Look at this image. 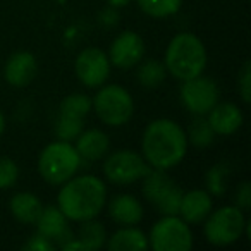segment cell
Wrapping results in <instances>:
<instances>
[{
    "label": "cell",
    "mask_w": 251,
    "mask_h": 251,
    "mask_svg": "<svg viewBox=\"0 0 251 251\" xmlns=\"http://www.w3.org/2000/svg\"><path fill=\"white\" fill-rule=\"evenodd\" d=\"M186 131L171 119H157L147 126L141 140V151L147 164L167 171L182 162L188 151Z\"/></svg>",
    "instance_id": "6da1fadb"
},
{
    "label": "cell",
    "mask_w": 251,
    "mask_h": 251,
    "mask_svg": "<svg viewBox=\"0 0 251 251\" xmlns=\"http://www.w3.org/2000/svg\"><path fill=\"white\" fill-rule=\"evenodd\" d=\"M57 203L67 220L83 222L88 219H95L103 210L107 201V188L103 181L97 176H79L71 177L64 184H60Z\"/></svg>",
    "instance_id": "7a4b0ae2"
},
{
    "label": "cell",
    "mask_w": 251,
    "mask_h": 251,
    "mask_svg": "<svg viewBox=\"0 0 251 251\" xmlns=\"http://www.w3.org/2000/svg\"><path fill=\"white\" fill-rule=\"evenodd\" d=\"M167 73L181 81L203 74L206 67V49L193 33H179L171 40L165 50Z\"/></svg>",
    "instance_id": "3957f363"
},
{
    "label": "cell",
    "mask_w": 251,
    "mask_h": 251,
    "mask_svg": "<svg viewBox=\"0 0 251 251\" xmlns=\"http://www.w3.org/2000/svg\"><path fill=\"white\" fill-rule=\"evenodd\" d=\"M81 165V157L69 141H53L47 145L38 157V172L45 182L60 186L69 181Z\"/></svg>",
    "instance_id": "277c9868"
},
{
    "label": "cell",
    "mask_w": 251,
    "mask_h": 251,
    "mask_svg": "<svg viewBox=\"0 0 251 251\" xmlns=\"http://www.w3.org/2000/svg\"><path fill=\"white\" fill-rule=\"evenodd\" d=\"M91 105L98 119L112 127L127 124L134 114L133 97L119 84H107V86L101 84L98 93L91 100Z\"/></svg>",
    "instance_id": "5b68a950"
},
{
    "label": "cell",
    "mask_w": 251,
    "mask_h": 251,
    "mask_svg": "<svg viewBox=\"0 0 251 251\" xmlns=\"http://www.w3.org/2000/svg\"><path fill=\"white\" fill-rule=\"evenodd\" d=\"M205 237L213 246H229L236 243L244 232L246 219L237 206H222L210 212L205 220Z\"/></svg>",
    "instance_id": "8992f818"
},
{
    "label": "cell",
    "mask_w": 251,
    "mask_h": 251,
    "mask_svg": "<svg viewBox=\"0 0 251 251\" xmlns=\"http://www.w3.org/2000/svg\"><path fill=\"white\" fill-rule=\"evenodd\" d=\"M148 246L155 251H189L193 248L189 224L179 215H164L151 227Z\"/></svg>",
    "instance_id": "52a82bcc"
},
{
    "label": "cell",
    "mask_w": 251,
    "mask_h": 251,
    "mask_svg": "<svg viewBox=\"0 0 251 251\" xmlns=\"http://www.w3.org/2000/svg\"><path fill=\"white\" fill-rule=\"evenodd\" d=\"M150 165L140 155L133 150H119L110 153L103 162V174L110 182L119 186L134 184L143 179L150 171Z\"/></svg>",
    "instance_id": "ba28073f"
},
{
    "label": "cell",
    "mask_w": 251,
    "mask_h": 251,
    "mask_svg": "<svg viewBox=\"0 0 251 251\" xmlns=\"http://www.w3.org/2000/svg\"><path fill=\"white\" fill-rule=\"evenodd\" d=\"M219 86L213 79L205 76H196L182 81L181 101L191 114L205 115L219 101Z\"/></svg>",
    "instance_id": "9c48e42d"
},
{
    "label": "cell",
    "mask_w": 251,
    "mask_h": 251,
    "mask_svg": "<svg viewBox=\"0 0 251 251\" xmlns=\"http://www.w3.org/2000/svg\"><path fill=\"white\" fill-rule=\"evenodd\" d=\"M110 60L103 50L97 47L84 49L74 62L76 76L84 86L88 88H100L110 76Z\"/></svg>",
    "instance_id": "30bf717a"
},
{
    "label": "cell",
    "mask_w": 251,
    "mask_h": 251,
    "mask_svg": "<svg viewBox=\"0 0 251 251\" xmlns=\"http://www.w3.org/2000/svg\"><path fill=\"white\" fill-rule=\"evenodd\" d=\"M145 55V42L136 31H122L114 38L108 50V60L119 69L138 66Z\"/></svg>",
    "instance_id": "8fae6325"
},
{
    "label": "cell",
    "mask_w": 251,
    "mask_h": 251,
    "mask_svg": "<svg viewBox=\"0 0 251 251\" xmlns=\"http://www.w3.org/2000/svg\"><path fill=\"white\" fill-rule=\"evenodd\" d=\"M35 226L40 236L52 241V243H59V246H62L69 239H73L69 226H67V217L60 212L59 206H47V208H43L38 220L35 222Z\"/></svg>",
    "instance_id": "7c38bea8"
},
{
    "label": "cell",
    "mask_w": 251,
    "mask_h": 251,
    "mask_svg": "<svg viewBox=\"0 0 251 251\" xmlns=\"http://www.w3.org/2000/svg\"><path fill=\"white\" fill-rule=\"evenodd\" d=\"M38 62L31 52H16L7 59L4 76L11 86L25 88L36 77Z\"/></svg>",
    "instance_id": "4fadbf2b"
},
{
    "label": "cell",
    "mask_w": 251,
    "mask_h": 251,
    "mask_svg": "<svg viewBox=\"0 0 251 251\" xmlns=\"http://www.w3.org/2000/svg\"><path fill=\"white\" fill-rule=\"evenodd\" d=\"M206 121L215 134L229 136V134L239 131V127L243 126V112L237 105L230 103V101H224V103L217 101L212 110L208 112Z\"/></svg>",
    "instance_id": "5bb4252c"
},
{
    "label": "cell",
    "mask_w": 251,
    "mask_h": 251,
    "mask_svg": "<svg viewBox=\"0 0 251 251\" xmlns=\"http://www.w3.org/2000/svg\"><path fill=\"white\" fill-rule=\"evenodd\" d=\"M212 212V196L205 189H191L182 193L179 215L188 224H200Z\"/></svg>",
    "instance_id": "9a60e30c"
},
{
    "label": "cell",
    "mask_w": 251,
    "mask_h": 251,
    "mask_svg": "<svg viewBox=\"0 0 251 251\" xmlns=\"http://www.w3.org/2000/svg\"><path fill=\"white\" fill-rule=\"evenodd\" d=\"M108 215L119 226H136L143 219V206L136 196L117 195L108 203Z\"/></svg>",
    "instance_id": "2e32d148"
},
{
    "label": "cell",
    "mask_w": 251,
    "mask_h": 251,
    "mask_svg": "<svg viewBox=\"0 0 251 251\" xmlns=\"http://www.w3.org/2000/svg\"><path fill=\"white\" fill-rule=\"evenodd\" d=\"M76 151L79 153L81 160L97 162L103 158L108 153L110 140L100 129H86L81 131V134L76 138Z\"/></svg>",
    "instance_id": "e0dca14e"
},
{
    "label": "cell",
    "mask_w": 251,
    "mask_h": 251,
    "mask_svg": "<svg viewBox=\"0 0 251 251\" xmlns=\"http://www.w3.org/2000/svg\"><path fill=\"white\" fill-rule=\"evenodd\" d=\"M110 251H147L148 236L134 226H121L110 237L105 241Z\"/></svg>",
    "instance_id": "ac0fdd59"
},
{
    "label": "cell",
    "mask_w": 251,
    "mask_h": 251,
    "mask_svg": "<svg viewBox=\"0 0 251 251\" xmlns=\"http://www.w3.org/2000/svg\"><path fill=\"white\" fill-rule=\"evenodd\" d=\"M9 208H11L12 217H14L18 222L35 224L36 220H38L40 213H42L43 205L36 195L23 191L12 196L11 203H9Z\"/></svg>",
    "instance_id": "d6986e66"
},
{
    "label": "cell",
    "mask_w": 251,
    "mask_h": 251,
    "mask_svg": "<svg viewBox=\"0 0 251 251\" xmlns=\"http://www.w3.org/2000/svg\"><path fill=\"white\" fill-rule=\"evenodd\" d=\"M174 184L176 182L165 174V171H162V169L151 171L150 169L148 174L143 177V195L151 205H155Z\"/></svg>",
    "instance_id": "ffe728a7"
},
{
    "label": "cell",
    "mask_w": 251,
    "mask_h": 251,
    "mask_svg": "<svg viewBox=\"0 0 251 251\" xmlns=\"http://www.w3.org/2000/svg\"><path fill=\"white\" fill-rule=\"evenodd\" d=\"M76 239L83 244L86 251H97L107 241V232H105V227L100 222H97L95 219H88L81 222Z\"/></svg>",
    "instance_id": "44dd1931"
},
{
    "label": "cell",
    "mask_w": 251,
    "mask_h": 251,
    "mask_svg": "<svg viewBox=\"0 0 251 251\" xmlns=\"http://www.w3.org/2000/svg\"><path fill=\"white\" fill-rule=\"evenodd\" d=\"M136 77L141 86H145L147 90H155V88L160 86L165 81V77H167V67H165V64L160 62V60H155V59L145 60V62H141V66L138 67Z\"/></svg>",
    "instance_id": "7402d4cb"
},
{
    "label": "cell",
    "mask_w": 251,
    "mask_h": 251,
    "mask_svg": "<svg viewBox=\"0 0 251 251\" xmlns=\"http://www.w3.org/2000/svg\"><path fill=\"white\" fill-rule=\"evenodd\" d=\"M138 5L150 18L164 19L179 12L182 0H138Z\"/></svg>",
    "instance_id": "603a6c76"
},
{
    "label": "cell",
    "mask_w": 251,
    "mask_h": 251,
    "mask_svg": "<svg viewBox=\"0 0 251 251\" xmlns=\"http://www.w3.org/2000/svg\"><path fill=\"white\" fill-rule=\"evenodd\" d=\"M186 138H188V143H191L193 147L206 148L213 143L215 133H213V129L210 127L208 121L203 119L201 115H198V119L193 121L191 126H189V131H188V134H186Z\"/></svg>",
    "instance_id": "cb8c5ba5"
},
{
    "label": "cell",
    "mask_w": 251,
    "mask_h": 251,
    "mask_svg": "<svg viewBox=\"0 0 251 251\" xmlns=\"http://www.w3.org/2000/svg\"><path fill=\"white\" fill-rule=\"evenodd\" d=\"M91 98L83 93H73L67 95L59 105V114L73 115V117L86 119V115L91 110Z\"/></svg>",
    "instance_id": "d4e9b609"
},
{
    "label": "cell",
    "mask_w": 251,
    "mask_h": 251,
    "mask_svg": "<svg viewBox=\"0 0 251 251\" xmlns=\"http://www.w3.org/2000/svg\"><path fill=\"white\" fill-rule=\"evenodd\" d=\"M230 169L227 164H217L206 172V188L208 193L213 196H222L227 189V181H229Z\"/></svg>",
    "instance_id": "484cf974"
},
{
    "label": "cell",
    "mask_w": 251,
    "mask_h": 251,
    "mask_svg": "<svg viewBox=\"0 0 251 251\" xmlns=\"http://www.w3.org/2000/svg\"><path fill=\"white\" fill-rule=\"evenodd\" d=\"M83 127H84V119L59 114V119H57V124H55V134L62 141H73L79 136Z\"/></svg>",
    "instance_id": "4316f807"
},
{
    "label": "cell",
    "mask_w": 251,
    "mask_h": 251,
    "mask_svg": "<svg viewBox=\"0 0 251 251\" xmlns=\"http://www.w3.org/2000/svg\"><path fill=\"white\" fill-rule=\"evenodd\" d=\"M182 200V189L177 184H174L157 203L155 206L162 215H179V206H181Z\"/></svg>",
    "instance_id": "83f0119b"
},
{
    "label": "cell",
    "mask_w": 251,
    "mask_h": 251,
    "mask_svg": "<svg viewBox=\"0 0 251 251\" xmlns=\"http://www.w3.org/2000/svg\"><path fill=\"white\" fill-rule=\"evenodd\" d=\"M19 177V167L12 158L0 157V189H9Z\"/></svg>",
    "instance_id": "f1b7e54d"
},
{
    "label": "cell",
    "mask_w": 251,
    "mask_h": 251,
    "mask_svg": "<svg viewBox=\"0 0 251 251\" xmlns=\"http://www.w3.org/2000/svg\"><path fill=\"white\" fill-rule=\"evenodd\" d=\"M237 86H239V95L244 103H250L251 100V62L246 60L243 64V69L237 77Z\"/></svg>",
    "instance_id": "f546056e"
},
{
    "label": "cell",
    "mask_w": 251,
    "mask_h": 251,
    "mask_svg": "<svg viewBox=\"0 0 251 251\" xmlns=\"http://www.w3.org/2000/svg\"><path fill=\"white\" fill-rule=\"evenodd\" d=\"M236 206L237 208H241L244 212V210H250L251 206V186L248 181L241 182V186L237 188L236 191Z\"/></svg>",
    "instance_id": "4dcf8cb0"
},
{
    "label": "cell",
    "mask_w": 251,
    "mask_h": 251,
    "mask_svg": "<svg viewBox=\"0 0 251 251\" xmlns=\"http://www.w3.org/2000/svg\"><path fill=\"white\" fill-rule=\"evenodd\" d=\"M53 248L55 246H53L52 241L45 239V237L40 236V234H36L31 241H28V243L25 244V250H31V251H52Z\"/></svg>",
    "instance_id": "1f68e13d"
},
{
    "label": "cell",
    "mask_w": 251,
    "mask_h": 251,
    "mask_svg": "<svg viewBox=\"0 0 251 251\" xmlns=\"http://www.w3.org/2000/svg\"><path fill=\"white\" fill-rule=\"evenodd\" d=\"M107 2H108V5H110V7H114V9L124 7L126 4H129V0H107Z\"/></svg>",
    "instance_id": "d6a6232c"
},
{
    "label": "cell",
    "mask_w": 251,
    "mask_h": 251,
    "mask_svg": "<svg viewBox=\"0 0 251 251\" xmlns=\"http://www.w3.org/2000/svg\"><path fill=\"white\" fill-rule=\"evenodd\" d=\"M4 129H5V119H4V114L0 112V136L4 134Z\"/></svg>",
    "instance_id": "836d02e7"
}]
</instances>
